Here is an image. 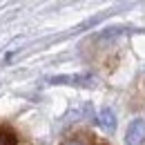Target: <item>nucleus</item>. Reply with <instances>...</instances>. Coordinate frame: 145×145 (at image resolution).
Returning <instances> with one entry per match:
<instances>
[{
	"mask_svg": "<svg viewBox=\"0 0 145 145\" xmlns=\"http://www.w3.org/2000/svg\"><path fill=\"white\" fill-rule=\"evenodd\" d=\"M125 145H145V118H134L127 125Z\"/></svg>",
	"mask_w": 145,
	"mask_h": 145,
	"instance_id": "nucleus-2",
	"label": "nucleus"
},
{
	"mask_svg": "<svg viewBox=\"0 0 145 145\" xmlns=\"http://www.w3.org/2000/svg\"><path fill=\"white\" fill-rule=\"evenodd\" d=\"M96 123L101 129H105V132H114L116 129V114H114V109L112 107H103L98 114H96Z\"/></svg>",
	"mask_w": 145,
	"mask_h": 145,
	"instance_id": "nucleus-3",
	"label": "nucleus"
},
{
	"mask_svg": "<svg viewBox=\"0 0 145 145\" xmlns=\"http://www.w3.org/2000/svg\"><path fill=\"white\" fill-rule=\"evenodd\" d=\"M18 143V138H16V134L11 132V129H0V145H16Z\"/></svg>",
	"mask_w": 145,
	"mask_h": 145,
	"instance_id": "nucleus-4",
	"label": "nucleus"
},
{
	"mask_svg": "<svg viewBox=\"0 0 145 145\" xmlns=\"http://www.w3.org/2000/svg\"><path fill=\"white\" fill-rule=\"evenodd\" d=\"M49 85H72V87H94L96 78L89 74H60V76H49Z\"/></svg>",
	"mask_w": 145,
	"mask_h": 145,
	"instance_id": "nucleus-1",
	"label": "nucleus"
},
{
	"mask_svg": "<svg viewBox=\"0 0 145 145\" xmlns=\"http://www.w3.org/2000/svg\"><path fill=\"white\" fill-rule=\"evenodd\" d=\"M63 145H87V141H85L83 136H72V138H67Z\"/></svg>",
	"mask_w": 145,
	"mask_h": 145,
	"instance_id": "nucleus-5",
	"label": "nucleus"
}]
</instances>
